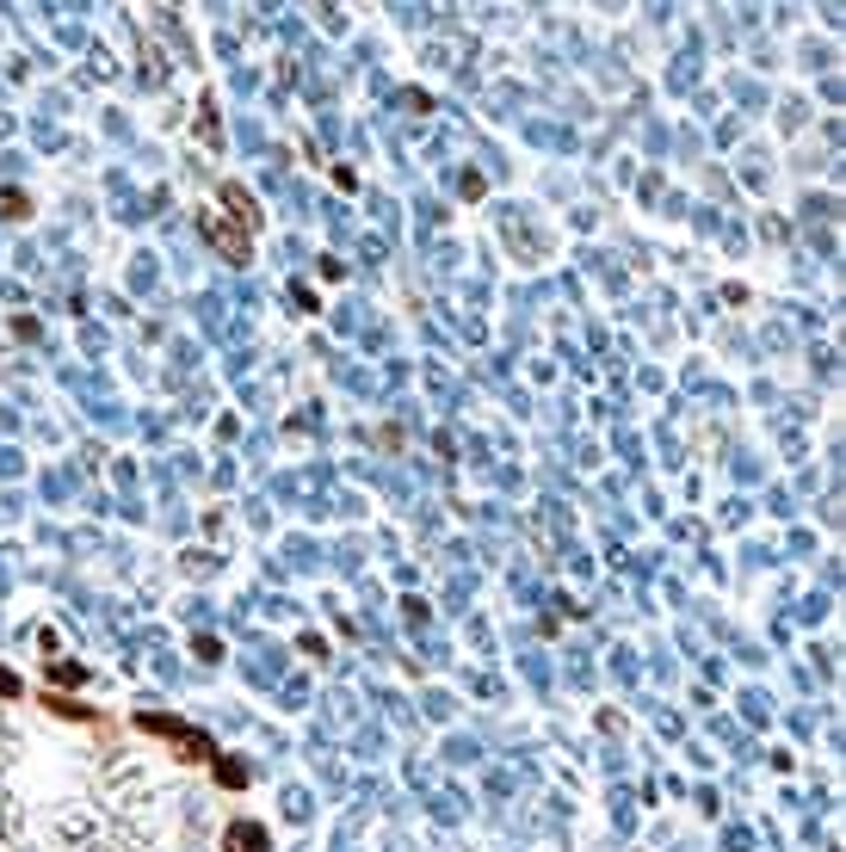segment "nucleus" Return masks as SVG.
Segmentation results:
<instances>
[{
    "label": "nucleus",
    "instance_id": "nucleus-1",
    "mask_svg": "<svg viewBox=\"0 0 846 852\" xmlns=\"http://www.w3.org/2000/svg\"><path fill=\"white\" fill-rule=\"evenodd\" d=\"M137 729L155 735V741H167L173 760H186V767H210V760H217V741H210L205 729L179 723V716H167V711H137Z\"/></svg>",
    "mask_w": 846,
    "mask_h": 852
},
{
    "label": "nucleus",
    "instance_id": "nucleus-2",
    "mask_svg": "<svg viewBox=\"0 0 846 852\" xmlns=\"http://www.w3.org/2000/svg\"><path fill=\"white\" fill-rule=\"evenodd\" d=\"M198 235H205L223 260H247V254H254V235H247L242 222H229V210H198Z\"/></svg>",
    "mask_w": 846,
    "mask_h": 852
},
{
    "label": "nucleus",
    "instance_id": "nucleus-3",
    "mask_svg": "<svg viewBox=\"0 0 846 852\" xmlns=\"http://www.w3.org/2000/svg\"><path fill=\"white\" fill-rule=\"evenodd\" d=\"M223 852H266V828L259 821H229V834H223Z\"/></svg>",
    "mask_w": 846,
    "mask_h": 852
},
{
    "label": "nucleus",
    "instance_id": "nucleus-4",
    "mask_svg": "<svg viewBox=\"0 0 846 852\" xmlns=\"http://www.w3.org/2000/svg\"><path fill=\"white\" fill-rule=\"evenodd\" d=\"M223 205H229V217L242 222L247 235L259 229V210H254V198H247V186H235V180H229V186H223Z\"/></svg>",
    "mask_w": 846,
    "mask_h": 852
},
{
    "label": "nucleus",
    "instance_id": "nucleus-5",
    "mask_svg": "<svg viewBox=\"0 0 846 852\" xmlns=\"http://www.w3.org/2000/svg\"><path fill=\"white\" fill-rule=\"evenodd\" d=\"M44 704H50V711H56V716H69V723H105V716H100V711H86V704H74V699H69V692H50V699H44Z\"/></svg>",
    "mask_w": 846,
    "mask_h": 852
},
{
    "label": "nucleus",
    "instance_id": "nucleus-6",
    "mask_svg": "<svg viewBox=\"0 0 846 852\" xmlns=\"http://www.w3.org/2000/svg\"><path fill=\"white\" fill-rule=\"evenodd\" d=\"M210 772H217V779H223V784H235V791H242V784H247V772L235 767V760H223V753H217V760H210Z\"/></svg>",
    "mask_w": 846,
    "mask_h": 852
},
{
    "label": "nucleus",
    "instance_id": "nucleus-7",
    "mask_svg": "<svg viewBox=\"0 0 846 852\" xmlns=\"http://www.w3.org/2000/svg\"><path fill=\"white\" fill-rule=\"evenodd\" d=\"M19 692H25V686H19L13 673H7V667H0V699H19Z\"/></svg>",
    "mask_w": 846,
    "mask_h": 852
}]
</instances>
